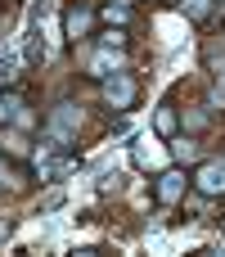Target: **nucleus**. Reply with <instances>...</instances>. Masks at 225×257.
<instances>
[{
  "label": "nucleus",
  "instance_id": "f257e3e1",
  "mask_svg": "<svg viewBox=\"0 0 225 257\" xmlns=\"http://www.w3.org/2000/svg\"><path fill=\"white\" fill-rule=\"evenodd\" d=\"M194 190L203 199H221L225 194V158H203L194 172Z\"/></svg>",
  "mask_w": 225,
  "mask_h": 257
},
{
  "label": "nucleus",
  "instance_id": "f03ea898",
  "mask_svg": "<svg viewBox=\"0 0 225 257\" xmlns=\"http://www.w3.org/2000/svg\"><path fill=\"white\" fill-rule=\"evenodd\" d=\"M104 99H108V108L126 113V108L135 104V77H131V72H113V77H104Z\"/></svg>",
  "mask_w": 225,
  "mask_h": 257
},
{
  "label": "nucleus",
  "instance_id": "7ed1b4c3",
  "mask_svg": "<svg viewBox=\"0 0 225 257\" xmlns=\"http://www.w3.org/2000/svg\"><path fill=\"white\" fill-rule=\"evenodd\" d=\"M90 27H95V5H86V0H81V5H72V9L63 14V36H68L72 45H77V41H86V36H90Z\"/></svg>",
  "mask_w": 225,
  "mask_h": 257
},
{
  "label": "nucleus",
  "instance_id": "20e7f679",
  "mask_svg": "<svg viewBox=\"0 0 225 257\" xmlns=\"http://www.w3.org/2000/svg\"><path fill=\"white\" fill-rule=\"evenodd\" d=\"M113 72H126V54H122V50H113V45H104V50L90 59V77H99V81H104V77H113Z\"/></svg>",
  "mask_w": 225,
  "mask_h": 257
},
{
  "label": "nucleus",
  "instance_id": "39448f33",
  "mask_svg": "<svg viewBox=\"0 0 225 257\" xmlns=\"http://www.w3.org/2000/svg\"><path fill=\"white\" fill-rule=\"evenodd\" d=\"M185 185H189V181H185V172H180V167H167V172L158 176L153 194H158V203H176V199L185 194Z\"/></svg>",
  "mask_w": 225,
  "mask_h": 257
},
{
  "label": "nucleus",
  "instance_id": "423d86ee",
  "mask_svg": "<svg viewBox=\"0 0 225 257\" xmlns=\"http://www.w3.org/2000/svg\"><path fill=\"white\" fill-rule=\"evenodd\" d=\"M45 126H50V131H68V136H72V131L81 126V108H77L72 99H63V104H54V108H50V122H45Z\"/></svg>",
  "mask_w": 225,
  "mask_h": 257
},
{
  "label": "nucleus",
  "instance_id": "0eeeda50",
  "mask_svg": "<svg viewBox=\"0 0 225 257\" xmlns=\"http://www.w3.org/2000/svg\"><path fill=\"white\" fill-rule=\"evenodd\" d=\"M176 126H180L176 104H171V99H162V104H158V113H153V131H158L162 140H171V136H176Z\"/></svg>",
  "mask_w": 225,
  "mask_h": 257
},
{
  "label": "nucleus",
  "instance_id": "6e6552de",
  "mask_svg": "<svg viewBox=\"0 0 225 257\" xmlns=\"http://www.w3.org/2000/svg\"><path fill=\"white\" fill-rule=\"evenodd\" d=\"M23 122V95L18 90H0V126Z\"/></svg>",
  "mask_w": 225,
  "mask_h": 257
},
{
  "label": "nucleus",
  "instance_id": "1a4fd4ad",
  "mask_svg": "<svg viewBox=\"0 0 225 257\" xmlns=\"http://www.w3.org/2000/svg\"><path fill=\"white\" fill-rule=\"evenodd\" d=\"M41 59H45V41H41V23H32V27H27V50H23V63H27V68H36Z\"/></svg>",
  "mask_w": 225,
  "mask_h": 257
},
{
  "label": "nucleus",
  "instance_id": "9d476101",
  "mask_svg": "<svg viewBox=\"0 0 225 257\" xmlns=\"http://www.w3.org/2000/svg\"><path fill=\"white\" fill-rule=\"evenodd\" d=\"M212 5H216V0H180V9H185V18H189V23H207Z\"/></svg>",
  "mask_w": 225,
  "mask_h": 257
},
{
  "label": "nucleus",
  "instance_id": "9b49d317",
  "mask_svg": "<svg viewBox=\"0 0 225 257\" xmlns=\"http://www.w3.org/2000/svg\"><path fill=\"white\" fill-rule=\"evenodd\" d=\"M171 154H176L180 163H198V145H194V140H176V145H171Z\"/></svg>",
  "mask_w": 225,
  "mask_h": 257
},
{
  "label": "nucleus",
  "instance_id": "f8f14e48",
  "mask_svg": "<svg viewBox=\"0 0 225 257\" xmlns=\"http://www.w3.org/2000/svg\"><path fill=\"white\" fill-rule=\"evenodd\" d=\"M14 68H18V59H14V54H0V81H9Z\"/></svg>",
  "mask_w": 225,
  "mask_h": 257
},
{
  "label": "nucleus",
  "instance_id": "ddd939ff",
  "mask_svg": "<svg viewBox=\"0 0 225 257\" xmlns=\"http://www.w3.org/2000/svg\"><path fill=\"white\" fill-rule=\"evenodd\" d=\"M104 18H108V23H126V18H131V14H126V5H117V9H113V5H108V9H104Z\"/></svg>",
  "mask_w": 225,
  "mask_h": 257
},
{
  "label": "nucleus",
  "instance_id": "4468645a",
  "mask_svg": "<svg viewBox=\"0 0 225 257\" xmlns=\"http://www.w3.org/2000/svg\"><path fill=\"white\" fill-rule=\"evenodd\" d=\"M59 208H63V190H54V194L41 203V212H59Z\"/></svg>",
  "mask_w": 225,
  "mask_h": 257
},
{
  "label": "nucleus",
  "instance_id": "2eb2a0df",
  "mask_svg": "<svg viewBox=\"0 0 225 257\" xmlns=\"http://www.w3.org/2000/svg\"><path fill=\"white\" fill-rule=\"evenodd\" d=\"M212 104H225V72H216V90H212Z\"/></svg>",
  "mask_w": 225,
  "mask_h": 257
},
{
  "label": "nucleus",
  "instance_id": "dca6fc26",
  "mask_svg": "<svg viewBox=\"0 0 225 257\" xmlns=\"http://www.w3.org/2000/svg\"><path fill=\"white\" fill-rule=\"evenodd\" d=\"M104 45H113V50H122V45H126V36H122V32H104Z\"/></svg>",
  "mask_w": 225,
  "mask_h": 257
},
{
  "label": "nucleus",
  "instance_id": "f3484780",
  "mask_svg": "<svg viewBox=\"0 0 225 257\" xmlns=\"http://www.w3.org/2000/svg\"><path fill=\"white\" fill-rule=\"evenodd\" d=\"M5 185H14V167H9V163H0V190H5Z\"/></svg>",
  "mask_w": 225,
  "mask_h": 257
},
{
  "label": "nucleus",
  "instance_id": "a211bd4d",
  "mask_svg": "<svg viewBox=\"0 0 225 257\" xmlns=\"http://www.w3.org/2000/svg\"><path fill=\"white\" fill-rule=\"evenodd\" d=\"M117 5H131V0H117Z\"/></svg>",
  "mask_w": 225,
  "mask_h": 257
}]
</instances>
